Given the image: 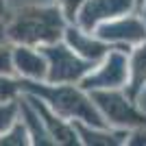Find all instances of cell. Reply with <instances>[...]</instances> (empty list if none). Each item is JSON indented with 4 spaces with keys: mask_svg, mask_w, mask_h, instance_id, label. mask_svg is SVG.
Segmentation results:
<instances>
[{
    "mask_svg": "<svg viewBox=\"0 0 146 146\" xmlns=\"http://www.w3.org/2000/svg\"><path fill=\"white\" fill-rule=\"evenodd\" d=\"M70 24L57 5L22 7L9 11L5 18L7 39L24 46H46L63 39V31Z\"/></svg>",
    "mask_w": 146,
    "mask_h": 146,
    "instance_id": "1",
    "label": "cell"
},
{
    "mask_svg": "<svg viewBox=\"0 0 146 146\" xmlns=\"http://www.w3.org/2000/svg\"><path fill=\"white\" fill-rule=\"evenodd\" d=\"M22 81V79H20ZM22 92L35 94L50 109L70 122H85L92 127H107L105 118L96 109L90 92L79 83H48V81H22Z\"/></svg>",
    "mask_w": 146,
    "mask_h": 146,
    "instance_id": "2",
    "label": "cell"
},
{
    "mask_svg": "<svg viewBox=\"0 0 146 146\" xmlns=\"http://www.w3.org/2000/svg\"><path fill=\"white\" fill-rule=\"evenodd\" d=\"M90 96L96 105V109L100 111V116L105 118L107 127L122 129V131L146 127V113L135 107L131 96L124 94L122 87H118V90H92Z\"/></svg>",
    "mask_w": 146,
    "mask_h": 146,
    "instance_id": "3",
    "label": "cell"
},
{
    "mask_svg": "<svg viewBox=\"0 0 146 146\" xmlns=\"http://www.w3.org/2000/svg\"><path fill=\"white\" fill-rule=\"evenodd\" d=\"M46 57V81L48 83H81V79L90 72L94 63L79 57L63 39L46 46H37Z\"/></svg>",
    "mask_w": 146,
    "mask_h": 146,
    "instance_id": "4",
    "label": "cell"
},
{
    "mask_svg": "<svg viewBox=\"0 0 146 146\" xmlns=\"http://www.w3.org/2000/svg\"><path fill=\"white\" fill-rule=\"evenodd\" d=\"M127 48H111L103 59L94 63L79 85L85 92L92 90H118L129 85V55Z\"/></svg>",
    "mask_w": 146,
    "mask_h": 146,
    "instance_id": "5",
    "label": "cell"
},
{
    "mask_svg": "<svg viewBox=\"0 0 146 146\" xmlns=\"http://www.w3.org/2000/svg\"><path fill=\"white\" fill-rule=\"evenodd\" d=\"M103 42L118 46V48H129V46H140L146 42V22L144 18H137L135 13H127L120 18L107 20L94 29Z\"/></svg>",
    "mask_w": 146,
    "mask_h": 146,
    "instance_id": "6",
    "label": "cell"
},
{
    "mask_svg": "<svg viewBox=\"0 0 146 146\" xmlns=\"http://www.w3.org/2000/svg\"><path fill=\"white\" fill-rule=\"evenodd\" d=\"M135 9H137L135 0H85L74 18V24L94 33L98 24L127 15V13H133Z\"/></svg>",
    "mask_w": 146,
    "mask_h": 146,
    "instance_id": "7",
    "label": "cell"
},
{
    "mask_svg": "<svg viewBox=\"0 0 146 146\" xmlns=\"http://www.w3.org/2000/svg\"><path fill=\"white\" fill-rule=\"evenodd\" d=\"M63 42L79 57H83V59L90 61V63H98L111 48H116V46L103 42L96 33H90V31L81 29V26H76L74 22H70V24L66 26V31H63Z\"/></svg>",
    "mask_w": 146,
    "mask_h": 146,
    "instance_id": "8",
    "label": "cell"
},
{
    "mask_svg": "<svg viewBox=\"0 0 146 146\" xmlns=\"http://www.w3.org/2000/svg\"><path fill=\"white\" fill-rule=\"evenodd\" d=\"M22 94H24V96L29 98V103L35 107V111L39 113L44 127H46V131L50 133V137H52L55 144H59V146L79 144V135H76V131H74V124H72V122L66 120V118H61L59 113H55V111L50 109V107L44 103L39 96L29 94V92H22Z\"/></svg>",
    "mask_w": 146,
    "mask_h": 146,
    "instance_id": "9",
    "label": "cell"
},
{
    "mask_svg": "<svg viewBox=\"0 0 146 146\" xmlns=\"http://www.w3.org/2000/svg\"><path fill=\"white\" fill-rule=\"evenodd\" d=\"M13 72L22 81H46V57L37 46H24V44H13Z\"/></svg>",
    "mask_w": 146,
    "mask_h": 146,
    "instance_id": "10",
    "label": "cell"
},
{
    "mask_svg": "<svg viewBox=\"0 0 146 146\" xmlns=\"http://www.w3.org/2000/svg\"><path fill=\"white\" fill-rule=\"evenodd\" d=\"M18 103H20V120L24 122L26 129H29L31 144L55 146V142H52L50 133L46 131V127H44V122H42V118H39V113H37L35 107L29 103V98H26L24 94H20V96H18Z\"/></svg>",
    "mask_w": 146,
    "mask_h": 146,
    "instance_id": "11",
    "label": "cell"
},
{
    "mask_svg": "<svg viewBox=\"0 0 146 146\" xmlns=\"http://www.w3.org/2000/svg\"><path fill=\"white\" fill-rule=\"evenodd\" d=\"M146 85V44H140L129 57V87L127 94L131 98Z\"/></svg>",
    "mask_w": 146,
    "mask_h": 146,
    "instance_id": "12",
    "label": "cell"
},
{
    "mask_svg": "<svg viewBox=\"0 0 146 146\" xmlns=\"http://www.w3.org/2000/svg\"><path fill=\"white\" fill-rule=\"evenodd\" d=\"M0 144H7V146H26V144H31V135H29L26 124L18 118L5 133H0Z\"/></svg>",
    "mask_w": 146,
    "mask_h": 146,
    "instance_id": "13",
    "label": "cell"
},
{
    "mask_svg": "<svg viewBox=\"0 0 146 146\" xmlns=\"http://www.w3.org/2000/svg\"><path fill=\"white\" fill-rule=\"evenodd\" d=\"M22 94V81L11 74H0V103L15 100Z\"/></svg>",
    "mask_w": 146,
    "mask_h": 146,
    "instance_id": "14",
    "label": "cell"
},
{
    "mask_svg": "<svg viewBox=\"0 0 146 146\" xmlns=\"http://www.w3.org/2000/svg\"><path fill=\"white\" fill-rule=\"evenodd\" d=\"M18 118H20L18 98H15V100H5V103H0V133H5Z\"/></svg>",
    "mask_w": 146,
    "mask_h": 146,
    "instance_id": "15",
    "label": "cell"
},
{
    "mask_svg": "<svg viewBox=\"0 0 146 146\" xmlns=\"http://www.w3.org/2000/svg\"><path fill=\"white\" fill-rule=\"evenodd\" d=\"M11 48H13L11 42L0 46V74H11V76H15V72H13V55H11Z\"/></svg>",
    "mask_w": 146,
    "mask_h": 146,
    "instance_id": "16",
    "label": "cell"
},
{
    "mask_svg": "<svg viewBox=\"0 0 146 146\" xmlns=\"http://www.w3.org/2000/svg\"><path fill=\"white\" fill-rule=\"evenodd\" d=\"M83 2L85 0H55V5L61 9V13L66 15L68 22H74V18H76L79 9L83 7Z\"/></svg>",
    "mask_w": 146,
    "mask_h": 146,
    "instance_id": "17",
    "label": "cell"
},
{
    "mask_svg": "<svg viewBox=\"0 0 146 146\" xmlns=\"http://www.w3.org/2000/svg\"><path fill=\"white\" fill-rule=\"evenodd\" d=\"M42 5H55V0H7L9 11H15L22 7H42Z\"/></svg>",
    "mask_w": 146,
    "mask_h": 146,
    "instance_id": "18",
    "label": "cell"
},
{
    "mask_svg": "<svg viewBox=\"0 0 146 146\" xmlns=\"http://www.w3.org/2000/svg\"><path fill=\"white\" fill-rule=\"evenodd\" d=\"M137 94H140V107H142V111L146 113V85L142 87V90L137 92Z\"/></svg>",
    "mask_w": 146,
    "mask_h": 146,
    "instance_id": "19",
    "label": "cell"
},
{
    "mask_svg": "<svg viewBox=\"0 0 146 146\" xmlns=\"http://www.w3.org/2000/svg\"><path fill=\"white\" fill-rule=\"evenodd\" d=\"M2 44H9V39H7V31H5V20H0V46Z\"/></svg>",
    "mask_w": 146,
    "mask_h": 146,
    "instance_id": "20",
    "label": "cell"
},
{
    "mask_svg": "<svg viewBox=\"0 0 146 146\" xmlns=\"http://www.w3.org/2000/svg\"><path fill=\"white\" fill-rule=\"evenodd\" d=\"M9 15V7H7V0H0V20H5Z\"/></svg>",
    "mask_w": 146,
    "mask_h": 146,
    "instance_id": "21",
    "label": "cell"
},
{
    "mask_svg": "<svg viewBox=\"0 0 146 146\" xmlns=\"http://www.w3.org/2000/svg\"><path fill=\"white\" fill-rule=\"evenodd\" d=\"M140 9H142V18H144V22H146V0H142V7H140Z\"/></svg>",
    "mask_w": 146,
    "mask_h": 146,
    "instance_id": "22",
    "label": "cell"
},
{
    "mask_svg": "<svg viewBox=\"0 0 146 146\" xmlns=\"http://www.w3.org/2000/svg\"><path fill=\"white\" fill-rule=\"evenodd\" d=\"M135 2H137V9H140V7H142V0H135Z\"/></svg>",
    "mask_w": 146,
    "mask_h": 146,
    "instance_id": "23",
    "label": "cell"
}]
</instances>
